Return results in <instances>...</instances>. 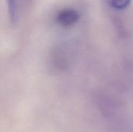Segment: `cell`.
<instances>
[{"label": "cell", "mask_w": 133, "mask_h": 132, "mask_svg": "<svg viewBox=\"0 0 133 132\" xmlns=\"http://www.w3.org/2000/svg\"><path fill=\"white\" fill-rule=\"evenodd\" d=\"M10 21L14 24L17 20V0H7Z\"/></svg>", "instance_id": "cell-3"}, {"label": "cell", "mask_w": 133, "mask_h": 132, "mask_svg": "<svg viewBox=\"0 0 133 132\" xmlns=\"http://www.w3.org/2000/svg\"><path fill=\"white\" fill-rule=\"evenodd\" d=\"M79 18V12L72 8H65L62 9L57 15V22L64 27L71 26L75 24Z\"/></svg>", "instance_id": "cell-1"}, {"label": "cell", "mask_w": 133, "mask_h": 132, "mask_svg": "<svg viewBox=\"0 0 133 132\" xmlns=\"http://www.w3.org/2000/svg\"><path fill=\"white\" fill-rule=\"evenodd\" d=\"M104 1L108 6L118 10H123L126 9L131 3V0H104Z\"/></svg>", "instance_id": "cell-2"}]
</instances>
